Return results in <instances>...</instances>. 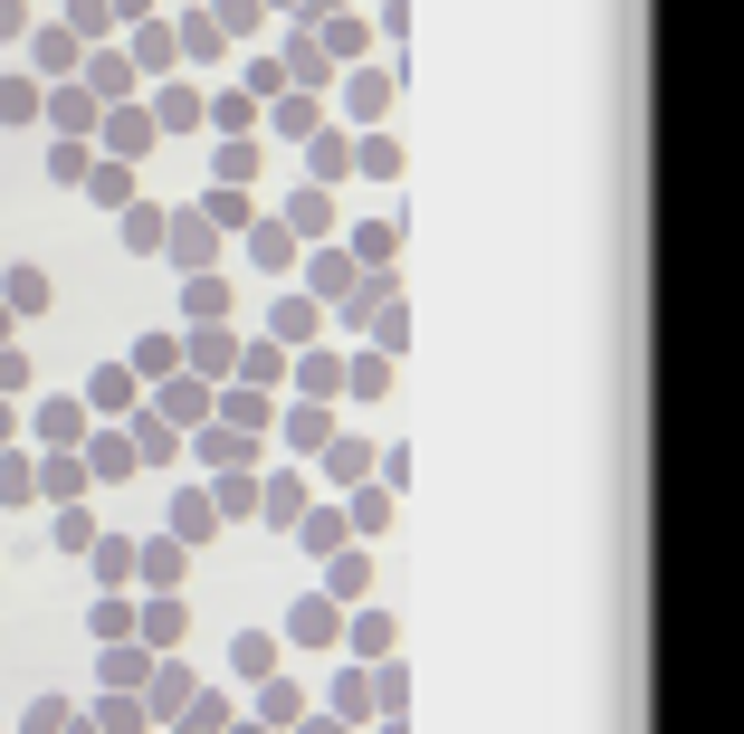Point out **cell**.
I'll list each match as a JSON object with an SVG mask.
<instances>
[{
	"mask_svg": "<svg viewBox=\"0 0 744 734\" xmlns=\"http://www.w3.org/2000/svg\"><path fill=\"white\" fill-rule=\"evenodd\" d=\"M306 334H315V306H306V296H287V306H277V344H306Z\"/></svg>",
	"mask_w": 744,
	"mask_h": 734,
	"instance_id": "13",
	"label": "cell"
},
{
	"mask_svg": "<svg viewBox=\"0 0 744 734\" xmlns=\"http://www.w3.org/2000/svg\"><path fill=\"white\" fill-rule=\"evenodd\" d=\"M29 105H39V86H29V77H10V86H0V115L20 124V115H29Z\"/></svg>",
	"mask_w": 744,
	"mask_h": 734,
	"instance_id": "33",
	"label": "cell"
},
{
	"mask_svg": "<svg viewBox=\"0 0 744 734\" xmlns=\"http://www.w3.org/2000/svg\"><path fill=\"white\" fill-rule=\"evenodd\" d=\"M153 715H182L192 706V667H153V696H144Z\"/></svg>",
	"mask_w": 744,
	"mask_h": 734,
	"instance_id": "4",
	"label": "cell"
},
{
	"mask_svg": "<svg viewBox=\"0 0 744 734\" xmlns=\"http://www.w3.org/2000/svg\"><path fill=\"white\" fill-rule=\"evenodd\" d=\"M134 458H172V420H134Z\"/></svg>",
	"mask_w": 744,
	"mask_h": 734,
	"instance_id": "24",
	"label": "cell"
},
{
	"mask_svg": "<svg viewBox=\"0 0 744 734\" xmlns=\"http://www.w3.org/2000/svg\"><path fill=\"white\" fill-rule=\"evenodd\" d=\"M134 86V68H124V58H96V68H86V95H124Z\"/></svg>",
	"mask_w": 744,
	"mask_h": 734,
	"instance_id": "15",
	"label": "cell"
},
{
	"mask_svg": "<svg viewBox=\"0 0 744 734\" xmlns=\"http://www.w3.org/2000/svg\"><path fill=\"white\" fill-rule=\"evenodd\" d=\"M211 516H220L211 497H182V506H172V524H182V544H201V534H211Z\"/></svg>",
	"mask_w": 744,
	"mask_h": 734,
	"instance_id": "11",
	"label": "cell"
},
{
	"mask_svg": "<svg viewBox=\"0 0 744 734\" xmlns=\"http://www.w3.org/2000/svg\"><path fill=\"white\" fill-rule=\"evenodd\" d=\"M277 134H315V95H287L277 105Z\"/></svg>",
	"mask_w": 744,
	"mask_h": 734,
	"instance_id": "28",
	"label": "cell"
},
{
	"mask_svg": "<svg viewBox=\"0 0 744 734\" xmlns=\"http://www.w3.org/2000/svg\"><path fill=\"white\" fill-rule=\"evenodd\" d=\"M86 468H96L105 487H115V477H134V468H144V458H134V439H115V429H105L96 449H86Z\"/></svg>",
	"mask_w": 744,
	"mask_h": 734,
	"instance_id": "1",
	"label": "cell"
},
{
	"mask_svg": "<svg viewBox=\"0 0 744 734\" xmlns=\"http://www.w3.org/2000/svg\"><path fill=\"white\" fill-rule=\"evenodd\" d=\"M306 544H315V553L344 544V516H335V506H315V516H306Z\"/></svg>",
	"mask_w": 744,
	"mask_h": 734,
	"instance_id": "20",
	"label": "cell"
},
{
	"mask_svg": "<svg viewBox=\"0 0 744 734\" xmlns=\"http://www.w3.org/2000/svg\"><path fill=\"white\" fill-rule=\"evenodd\" d=\"M230 659H239V677H267V667H277V640H267V630H239Z\"/></svg>",
	"mask_w": 744,
	"mask_h": 734,
	"instance_id": "7",
	"label": "cell"
},
{
	"mask_svg": "<svg viewBox=\"0 0 744 734\" xmlns=\"http://www.w3.org/2000/svg\"><path fill=\"white\" fill-rule=\"evenodd\" d=\"M239 373H248V381H277V373H287V344H248Z\"/></svg>",
	"mask_w": 744,
	"mask_h": 734,
	"instance_id": "12",
	"label": "cell"
},
{
	"mask_svg": "<svg viewBox=\"0 0 744 734\" xmlns=\"http://www.w3.org/2000/svg\"><path fill=\"white\" fill-rule=\"evenodd\" d=\"M325 458H335V477H363V458H373V449H363V439H325Z\"/></svg>",
	"mask_w": 744,
	"mask_h": 734,
	"instance_id": "32",
	"label": "cell"
},
{
	"mask_svg": "<svg viewBox=\"0 0 744 734\" xmlns=\"http://www.w3.org/2000/svg\"><path fill=\"white\" fill-rule=\"evenodd\" d=\"M201 410H211V391H201V381H163V420H172V429L201 420Z\"/></svg>",
	"mask_w": 744,
	"mask_h": 734,
	"instance_id": "5",
	"label": "cell"
},
{
	"mask_svg": "<svg viewBox=\"0 0 744 734\" xmlns=\"http://www.w3.org/2000/svg\"><path fill=\"white\" fill-rule=\"evenodd\" d=\"M172 258H182V267L211 258V220H182V230H172Z\"/></svg>",
	"mask_w": 744,
	"mask_h": 734,
	"instance_id": "10",
	"label": "cell"
},
{
	"mask_svg": "<svg viewBox=\"0 0 744 734\" xmlns=\"http://www.w3.org/2000/svg\"><path fill=\"white\" fill-rule=\"evenodd\" d=\"M344 172H354V143H344V134H315V182H344Z\"/></svg>",
	"mask_w": 744,
	"mask_h": 734,
	"instance_id": "8",
	"label": "cell"
},
{
	"mask_svg": "<svg viewBox=\"0 0 744 734\" xmlns=\"http://www.w3.org/2000/svg\"><path fill=\"white\" fill-rule=\"evenodd\" d=\"M296 640H335V601H296Z\"/></svg>",
	"mask_w": 744,
	"mask_h": 734,
	"instance_id": "17",
	"label": "cell"
},
{
	"mask_svg": "<svg viewBox=\"0 0 744 734\" xmlns=\"http://www.w3.org/2000/svg\"><path fill=\"white\" fill-rule=\"evenodd\" d=\"M287 77H306V86H315V77H325V39H296V58H287Z\"/></svg>",
	"mask_w": 744,
	"mask_h": 734,
	"instance_id": "30",
	"label": "cell"
},
{
	"mask_svg": "<svg viewBox=\"0 0 744 734\" xmlns=\"http://www.w3.org/2000/svg\"><path fill=\"white\" fill-rule=\"evenodd\" d=\"M296 381H306L315 401H335V391H344V363L335 354H306V363H296Z\"/></svg>",
	"mask_w": 744,
	"mask_h": 734,
	"instance_id": "6",
	"label": "cell"
},
{
	"mask_svg": "<svg viewBox=\"0 0 744 734\" xmlns=\"http://www.w3.org/2000/svg\"><path fill=\"white\" fill-rule=\"evenodd\" d=\"M124 401H134V373H124V363H105V373H96V410H124Z\"/></svg>",
	"mask_w": 744,
	"mask_h": 734,
	"instance_id": "14",
	"label": "cell"
},
{
	"mask_svg": "<svg viewBox=\"0 0 744 734\" xmlns=\"http://www.w3.org/2000/svg\"><path fill=\"white\" fill-rule=\"evenodd\" d=\"M172 363H182V344H172V334H153L144 354H134V373H172Z\"/></svg>",
	"mask_w": 744,
	"mask_h": 734,
	"instance_id": "29",
	"label": "cell"
},
{
	"mask_svg": "<svg viewBox=\"0 0 744 734\" xmlns=\"http://www.w3.org/2000/svg\"><path fill=\"white\" fill-rule=\"evenodd\" d=\"M86 191H96V201H134V172L105 163V172H86Z\"/></svg>",
	"mask_w": 744,
	"mask_h": 734,
	"instance_id": "23",
	"label": "cell"
},
{
	"mask_svg": "<svg viewBox=\"0 0 744 734\" xmlns=\"http://www.w3.org/2000/svg\"><path fill=\"white\" fill-rule=\"evenodd\" d=\"M230 363H239V344H220V334H201V344H192V373H230Z\"/></svg>",
	"mask_w": 744,
	"mask_h": 734,
	"instance_id": "19",
	"label": "cell"
},
{
	"mask_svg": "<svg viewBox=\"0 0 744 734\" xmlns=\"http://www.w3.org/2000/svg\"><path fill=\"white\" fill-rule=\"evenodd\" d=\"M153 115H163V124H201V95H192V86H172L163 105H153Z\"/></svg>",
	"mask_w": 744,
	"mask_h": 734,
	"instance_id": "27",
	"label": "cell"
},
{
	"mask_svg": "<svg viewBox=\"0 0 744 734\" xmlns=\"http://www.w3.org/2000/svg\"><path fill=\"white\" fill-rule=\"evenodd\" d=\"M239 734H258V725H239Z\"/></svg>",
	"mask_w": 744,
	"mask_h": 734,
	"instance_id": "35",
	"label": "cell"
},
{
	"mask_svg": "<svg viewBox=\"0 0 744 734\" xmlns=\"http://www.w3.org/2000/svg\"><path fill=\"white\" fill-rule=\"evenodd\" d=\"M134 725H144V706H134V696H115V706L96 715V734H134Z\"/></svg>",
	"mask_w": 744,
	"mask_h": 734,
	"instance_id": "31",
	"label": "cell"
},
{
	"mask_svg": "<svg viewBox=\"0 0 744 734\" xmlns=\"http://www.w3.org/2000/svg\"><path fill=\"white\" fill-rule=\"evenodd\" d=\"M201 458H211V468H239L248 449H239V429H211V439H201Z\"/></svg>",
	"mask_w": 744,
	"mask_h": 734,
	"instance_id": "26",
	"label": "cell"
},
{
	"mask_svg": "<svg viewBox=\"0 0 744 734\" xmlns=\"http://www.w3.org/2000/svg\"><path fill=\"white\" fill-rule=\"evenodd\" d=\"M258 172V143H220V182H248Z\"/></svg>",
	"mask_w": 744,
	"mask_h": 734,
	"instance_id": "25",
	"label": "cell"
},
{
	"mask_svg": "<svg viewBox=\"0 0 744 734\" xmlns=\"http://www.w3.org/2000/svg\"><path fill=\"white\" fill-rule=\"evenodd\" d=\"M0 334H10V306H0Z\"/></svg>",
	"mask_w": 744,
	"mask_h": 734,
	"instance_id": "34",
	"label": "cell"
},
{
	"mask_svg": "<svg viewBox=\"0 0 744 734\" xmlns=\"http://www.w3.org/2000/svg\"><path fill=\"white\" fill-rule=\"evenodd\" d=\"M220 410H230V429H267V391H230Z\"/></svg>",
	"mask_w": 744,
	"mask_h": 734,
	"instance_id": "16",
	"label": "cell"
},
{
	"mask_svg": "<svg viewBox=\"0 0 744 734\" xmlns=\"http://www.w3.org/2000/svg\"><path fill=\"white\" fill-rule=\"evenodd\" d=\"M105 677H115V687H134V677H153V649H115V659H105Z\"/></svg>",
	"mask_w": 744,
	"mask_h": 734,
	"instance_id": "21",
	"label": "cell"
},
{
	"mask_svg": "<svg viewBox=\"0 0 744 734\" xmlns=\"http://www.w3.org/2000/svg\"><path fill=\"white\" fill-rule=\"evenodd\" d=\"M315 296H354V258H344V248L315 258Z\"/></svg>",
	"mask_w": 744,
	"mask_h": 734,
	"instance_id": "9",
	"label": "cell"
},
{
	"mask_svg": "<svg viewBox=\"0 0 744 734\" xmlns=\"http://www.w3.org/2000/svg\"><path fill=\"white\" fill-rule=\"evenodd\" d=\"M86 620H96V640H124V630H134V601H96Z\"/></svg>",
	"mask_w": 744,
	"mask_h": 734,
	"instance_id": "22",
	"label": "cell"
},
{
	"mask_svg": "<svg viewBox=\"0 0 744 734\" xmlns=\"http://www.w3.org/2000/svg\"><path fill=\"white\" fill-rule=\"evenodd\" d=\"M182 620H192L182 601H144V649H153V659H163V649L182 640Z\"/></svg>",
	"mask_w": 744,
	"mask_h": 734,
	"instance_id": "2",
	"label": "cell"
},
{
	"mask_svg": "<svg viewBox=\"0 0 744 734\" xmlns=\"http://www.w3.org/2000/svg\"><path fill=\"white\" fill-rule=\"evenodd\" d=\"M124 248H163V211H124Z\"/></svg>",
	"mask_w": 744,
	"mask_h": 734,
	"instance_id": "18",
	"label": "cell"
},
{
	"mask_svg": "<svg viewBox=\"0 0 744 734\" xmlns=\"http://www.w3.org/2000/svg\"><path fill=\"white\" fill-rule=\"evenodd\" d=\"M0 306L39 315V306H49V277H39V267H10V277H0Z\"/></svg>",
	"mask_w": 744,
	"mask_h": 734,
	"instance_id": "3",
	"label": "cell"
}]
</instances>
